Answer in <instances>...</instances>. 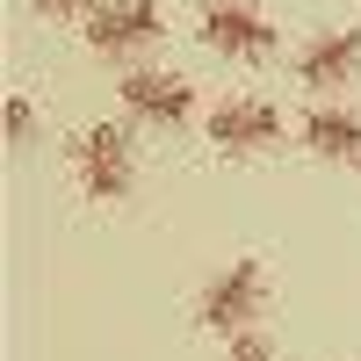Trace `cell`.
Returning <instances> with one entry per match:
<instances>
[{
    "label": "cell",
    "instance_id": "cell-1",
    "mask_svg": "<svg viewBox=\"0 0 361 361\" xmlns=\"http://www.w3.org/2000/svg\"><path fill=\"white\" fill-rule=\"evenodd\" d=\"M260 304H267V267H260V260H231V267H217V275L202 282L195 318H202V333L238 340V333H253Z\"/></svg>",
    "mask_w": 361,
    "mask_h": 361
},
{
    "label": "cell",
    "instance_id": "cell-2",
    "mask_svg": "<svg viewBox=\"0 0 361 361\" xmlns=\"http://www.w3.org/2000/svg\"><path fill=\"white\" fill-rule=\"evenodd\" d=\"M73 166H80V188L94 202H123L130 180H137V145H130V130H116V123H87L80 145H73Z\"/></svg>",
    "mask_w": 361,
    "mask_h": 361
},
{
    "label": "cell",
    "instance_id": "cell-3",
    "mask_svg": "<svg viewBox=\"0 0 361 361\" xmlns=\"http://www.w3.org/2000/svg\"><path fill=\"white\" fill-rule=\"evenodd\" d=\"M195 37L209 51H224V58H267L275 51V22H267L253 0H202Z\"/></svg>",
    "mask_w": 361,
    "mask_h": 361
},
{
    "label": "cell",
    "instance_id": "cell-4",
    "mask_svg": "<svg viewBox=\"0 0 361 361\" xmlns=\"http://www.w3.org/2000/svg\"><path fill=\"white\" fill-rule=\"evenodd\" d=\"M282 137V109L260 102V94H231L209 109V145H217L224 159H246V152H267V145Z\"/></svg>",
    "mask_w": 361,
    "mask_h": 361
},
{
    "label": "cell",
    "instance_id": "cell-5",
    "mask_svg": "<svg viewBox=\"0 0 361 361\" xmlns=\"http://www.w3.org/2000/svg\"><path fill=\"white\" fill-rule=\"evenodd\" d=\"M159 0H102L94 15H87V44H94L102 58H123L137 44H152L159 37Z\"/></svg>",
    "mask_w": 361,
    "mask_h": 361
},
{
    "label": "cell",
    "instance_id": "cell-6",
    "mask_svg": "<svg viewBox=\"0 0 361 361\" xmlns=\"http://www.w3.org/2000/svg\"><path fill=\"white\" fill-rule=\"evenodd\" d=\"M354 73H361V22L318 29V37L296 51V80L304 87H347Z\"/></svg>",
    "mask_w": 361,
    "mask_h": 361
},
{
    "label": "cell",
    "instance_id": "cell-7",
    "mask_svg": "<svg viewBox=\"0 0 361 361\" xmlns=\"http://www.w3.org/2000/svg\"><path fill=\"white\" fill-rule=\"evenodd\" d=\"M123 102H130V116H145V123H188L195 116V87L180 80V73H159V66H137L130 80H123Z\"/></svg>",
    "mask_w": 361,
    "mask_h": 361
},
{
    "label": "cell",
    "instance_id": "cell-8",
    "mask_svg": "<svg viewBox=\"0 0 361 361\" xmlns=\"http://www.w3.org/2000/svg\"><path fill=\"white\" fill-rule=\"evenodd\" d=\"M304 145H311L318 159H333V166H354V159H361V116L340 109V102L304 109Z\"/></svg>",
    "mask_w": 361,
    "mask_h": 361
},
{
    "label": "cell",
    "instance_id": "cell-9",
    "mask_svg": "<svg viewBox=\"0 0 361 361\" xmlns=\"http://www.w3.org/2000/svg\"><path fill=\"white\" fill-rule=\"evenodd\" d=\"M224 361H282V354L267 347L260 333H238V340H224Z\"/></svg>",
    "mask_w": 361,
    "mask_h": 361
},
{
    "label": "cell",
    "instance_id": "cell-10",
    "mask_svg": "<svg viewBox=\"0 0 361 361\" xmlns=\"http://www.w3.org/2000/svg\"><path fill=\"white\" fill-rule=\"evenodd\" d=\"M8 130H15V145L37 137V109H29V94H15V102H8Z\"/></svg>",
    "mask_w": 361,
    "mask_h": 361
},
{
    "label": "cell",
    "instance_id": "cell-11",
    "mask_svg": "<svg viewBox=\"0 0 361 361\" xmlns=\"http://www.w3.org/2000/svg\"><path fill=\"white\" fill-rule=\"evenodd\" d=\"M29 8H44V15H80V8H87V15H94L102 0H29Z\"/></svg>",
    "mask_w": 361,
    "mask_h": 361
}]
</instances>
